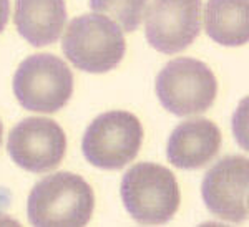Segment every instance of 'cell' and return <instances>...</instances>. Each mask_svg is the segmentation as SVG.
Listing matches in <instances>:
<instances>
[{
    "label": "cell",
    "mask_w": 249,
    "mask_h": 227,
    "mask_svg": "<svg viewBox=\"0 0 249 227\" xmlns=\"http://www.w3.org/2000/svg\"><path fill=\"white\" fill-rule=\"evenodd\" d=\"M93 206V191L85 179L60 171L34 186L27 202V216L32 226L78 227L88 224Z\"/></svg>",
    "instance_id": "6da1fadb"
},
{
    "label": "cell",
    "mask_w": 249,
    "mask_h": 227,
    "mask_svg": "<svg viewBox=\"0 0 249 227\" xmlns=\"http://www.w3.org/2000/svg\"><path fill=\"white\" fill-rule=\"evenodd\" d=\"M143 126L128 111H107L90 123L83 134V156L100 169H122L138 156Z\"/></svg>",
    "instance_id": "8992f818"
},
{
    "label": "cell",
    "mask_w": 249,
    "mask_h": 227,
    "mask_svg": "<svg viewBox=\"0 0 249 227\" xmlns=\"http://www.w3.org/2000/svg\"><path fill=\"white\" fill-rule=\"evenodd\" d=\"M62 50L78 70L107 73L123 60L126 43L122 29L113 20L105 15L87 14L68 23Z\"/></svg>",
    "instance_id": "7a4b0ae2"
},
{
    "label": "cell",
    "mask_w": 249,
    "mask_h": 227,
    "mask_svg": "<svg viewBox=\"0 0 249 227\" xmlns=\"http://www.w3.org/2000/svg\"><path fill=\"white\" fill-rule=\"evenodd\" d=\"M208 37L224 47H239L249 40V0H208L204 12Z\"/></svg>",
    "instance_id": "7c38bea8"
},
{
    "label": "cell",
    "mask_w": 249,
    "mask_h": 227,
    "mask_svg": "<svg viewBox=\"0 0 249 227\" xmlns=\"http://www.w3.org/2000/svg\"><path fill=\"white\" fill-rule=\"evenodd\" d=\"M148 0H90L91 10L118 22L124 32H135L142 23Z\"/></svg>",
    "instance_id": "4fadbf2b"
},
{
    "label": "cell",
    "mask_w": 249,
    "mask_h": 227,
    "mask_svg": "<svg viewBox=\"0 0 249 227\" xmlns=\"http://www.w3.org/2000/svg\"><path fill=\"white\" fill-rule=\"evenodd\" d=\"M156 95L176 116L204 113L218 93V81L203 62L181 57L168 62L156 77Z\"/></svg>",
    "instance_id": "5b68a950"
},
{
    "label": "cell",
    "mask_w": 249,
    "mask_h": 227,
    "mask_svg": "<svg viewBox=\"0 0 249 227\" xmlns=\"http://www.w3.org/2000/svg\"><path fill=\"white\" fill-rule=\"evenodd\" d=\"M14 22L20 37L30 45H52L65 27V0H17Z\"/></svg>",
    "instance_id": "8fae6325"
},
{
    "label": "cell",
    "mask_w": 249,
    "mask_h": 227,
    "mask_svg": "<svg viewBox=\"0 0 249 227\" xmlns=\"http://www.w3.org/2000/svg\"><path fill=\"white\" fill-rule=\"evenodd\" d=\"M122 199L138 224H164L179 208L178 182L168 168L156 162H138L124 173Z\"/></svg>",
    "instance_id": "3957f363"
},
{
    "label": "cell",
    "mask_w": 249,
    "mask_h": 227,
    "mask_svg": "<svg viewBox=\"0 0 249 227\" xmlns=\"http://www.w3.org/2000/svg\"><path fill=\"white\" fill-rule=\"evenodd\" d=\"M221 148V131L206 118L186 119L173 130L166 158L175 168L199 169L216 158Z\"/></svg>",
    "instance_id": "30bf717a"
},
{
    "label": "cell",
    "mask_w": 249,
    "mask_h": 227,
    "mask_svg": "<svg viewBox=\"0 0 249 227\" xmlns=\"http://www.w3.org/2000/svg\"><path fill=\"white\" fill-rule=\"evenodd\" d=\"M201 0H153L146 10L144 35L155 50L179 53L201 32Z\"/></svg>",
    "instance_id": "ba28073f"
},
{
    "label": "cell",
    "mask_w": 249,
    "mask_h": 227,
    "mask_svg": "<svg viewBox=\"0 0 249 227\" xmlns=\"http://www.w3.org/2000/svg\"><path fill=\"white\" fill-rule=\"evenodd\" d=\"M14 93L25 110L55 113L67 105L73 93V73L55 55H32L15 71Z\"/></svg>",
    "instance_id": "277c9868"
},
{
    "label": "cell",
    "mask_w": 249,
    "mask_h": 227,
    "mask_svg": "<svg viewBox=\"0 0 249 227\" xmlns=\"http://www.w3.org/2000/svg\"><path fill=\"white\" fill-rule=\"evenodd\" d=\"M67 149L62 126L50 118H27L12 128L7 151L18 168L40 174L55 169Z\"/></svg>",
    "instance_id": "52a82bcc"
},
{
    "label": "cell",
    "mask_w": 249,
    "mask_h": 227,
    "mask_svg": "<svg viewBox=\"0 0 249 227\" xmlns=\"http://www.w3.org/2000/svg\"><path fill=\"white\" fill-rule=\"evenodd\" d=\"M2 133H3V126H2V123H0V143H2Z\"/></svg>",
    "instance_id": "9a60e30c"
},
{
    "label": "cell",
    "mask_w": 249,
    "mask_h": 227,
    "mask_svg": "<svg viewBox=\"0 0 249 227\" xmlns=\"http://www.w3.org/2000/svg\"><path fill=\"white\" fill-rule=\"evenodd\" d=\"M9 14H10V2L9 0H0V33L7 27Z\"/></svg>",
    "instance_id": "5bb4252c"
},
{
    "label": "cell",
    "mask_w": 249,
    "mask_h": 227,
    "mask_svg": "<svg viewBox=\"0 0 249 227\" xmlns=\"http://www.w3.org/2000/svg\"><path fill=\"white\" fill-rule=\"evenodd\" d=\"M249 161L244 156L219 159L204 174L201 194L204 206L211 214L230 222L248 219Z\"/></svg>",
    "instance_id": "9c48e42d"
}]
</instances>
